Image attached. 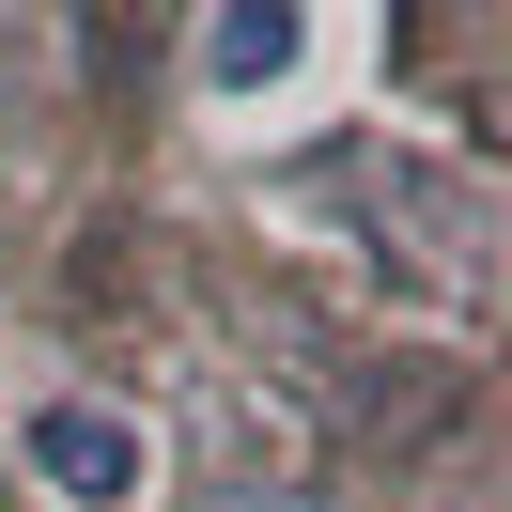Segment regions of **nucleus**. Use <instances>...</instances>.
<instances>
[{
    "label": "nucleus",
    "mask_w": 512,
    "mask_h": 512,
    "mask_svg": "<svg viewBox=\"0 0 512 512\" xmlns=\"http://www.w3.org/2000/svg\"><path fill=\"white\" fill-rule=\"evenodd\" d=\"M16 466H32L47 512H140V497H156V435H140L125 404H94V388L16 404Z\"/></svg>",
    "instance_id": "nucleus-1"
},
{
    "label": "nucleus",
    "mask_w": 512,
    "mask_h": 512,
    "mask_svg": "<svg viewBox=\"0 0 512 512\" xmlns=\"http://www.w3.org/2000/svg\"><path fill=\"white\" fill-rule=\"evenodd\" d=\"M311 47H326L311 0H218V16H202V94H218V109H264Z\"/></svg>",
    "instance_id": "nucleus-2"
},
{
    "label": "nucleus",
    "mask_w": 512,
    "mask_h": 512,
    "mask_svg": "<svg viewBox=\"0 0 512 512\" xmlns=\"http://www.w3.org/2000/svg\"><path fill=\"white\" fill-rule=\"evenodd\" d=\"M249 512H295V497H249Z\"/></svg>",
    "instance_id": "nucleus-3"
}]
</instances>
